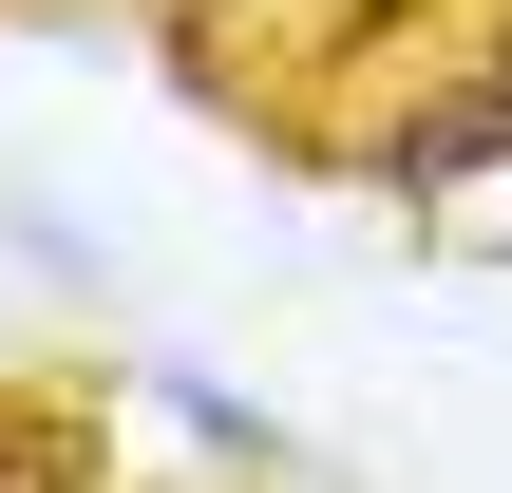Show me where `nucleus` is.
Listing matches in <instances>:
<instances>
[{"label":"nucleus","mask_w":512,"mask_h":493,"mask_svg":"<svg viewBox=\"0 0 512 493\" xmlns=\"http://www.w3.org/2000/svg\"><path fill=\"white\" fill-rule=\"evenodd\" d=\"M0 493H76V437H38V418H0Z\"/></svg>","instance_id":"1"}]
</instances>
